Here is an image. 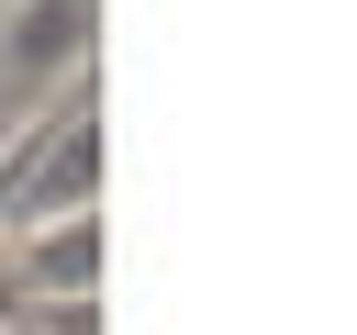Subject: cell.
Instances as JSON below:
<instances>
[{
  "mask_svg": "<svg viewBox=\"0 0 357 335\" xmlns=\"http://www.w3.org/2000/svg\"><path fill=\"white\" fill-rule=\"evenodd\" d=\"M89 22H100V0H0V89L56 100V78L89 67Z\"/></svg>",
  "mask_w": 357,
  "mask_h": 335,
  "instance_id": "1",
  "label": "cell"
},
{
  "mask_svg": "<svg viewBox=\"0 0 357 335\" xmlns=\"http://www.w3.org/2000/svg\"><path fill=\"white\" fill-rule=\"evenodd\" d=\"M89 168H100V134H89V112L67 123V156H56V134H33V168H22V223H56V212H89Z\"/></svg>",
  "mask_w": 357,
  "mask_h": 335,
  "instance_id": "2",
  "label": "cell"
},
{
  "mask_svg": "<svg viewBox=\"0 0 357 335\" xmlns=\"http://www.w3.org/2000/svg\"><path fill=\"white\" fill-rule=\"evenodd\" d=\"M89 279H100V212L33 223V246H22V290H67V302H89Z\"/></svg>",
  "mask_w": 357,
  "mask_h": 335,
  "instance_id": "3",
  "label": "cell"
}]
</instances>
